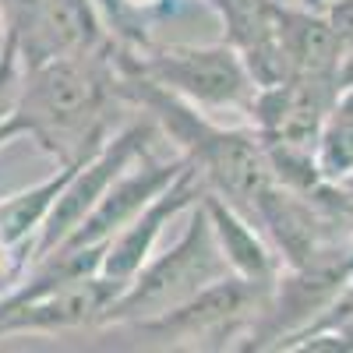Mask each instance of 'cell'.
<instances>
[{
	"label": "cell",
	"mask_w": 353,
	"mask_h": 353,
	"mask_svg": "<svg viewBox=\"0 0 353 353\" xmlns=\"http://www.w3.org/2000/svg\"><path fill=\"white\" fill-rule=\"evenodd\" d=\"M117 96L113 39L92 50L53 57L46 64L25 68V88L18 103L21 134L39 141L57 166L88 159L113 134L110 110Z\"/></svg>",
	"instance_id": "6da1fadb"
},
{
	"label": "cell",
	"mask_w": 353,
	"mask_h": 353,
	"mask_svg": "<svg viewBox=\"0 0 353 353\" xmlns=\"http://www.w3.org/2000/svg\"><path fill=\"white\" fill-rule=\"evenodd\" d=\"M113 61L131 74H141L166 88L170 96L194 106L198 113L230 117V124H248L258 85L248 74L241 53L223 43H141L124 46L113 39ZM223 124V121H219Z\"/></svg>",
	"instance_id": "7a4b0ae2"
},
{
	"label": "cell",
	"mask_w": 353,
	"mask_h": 353,
	"mask_svg": "<svg viewBox=\"0 0 353 353\" xmlns=\"http://www.w3.org/2000/svg\"><path fill=\"white\" fill-rule=\"evenodd\" d=\"M272 283H251L241 276H226L194 293L191 301L176 304L145 321L106 325V332L124 336L128 346L152 350H244L258 318L269 307Z\"/></svg>",
	"instance_id": "3957f363"
},
{
	"label": "cell",
	"mask_w": 353,
	"mask_h": 353,
	"mask_svg": "<svg viewBox=\"0 0 353 353\" xmlns=\"http://www.w3.org/2000/svg\"><path fill=\"white\" fill-rule=\"evenodd\" d=\"M226 276H233V272H230L226 254L216 241L209 212H205V205L198 198L191 205V219H188L184 233L176 237V244L159 254L152 251V258L124 283L117 301L106 307V318L99 329L124 325V321H145L163 311H173L176 304L191 301L194 293H201L205 286H212Z\"/></svg>",
	"instance_id": "277c9868"
},
{
	"label": "cell",
	"mask_w": 353,
	"mask_h": 353,
	"mask_svg": "<svg viewBox=\"0 0 353 353\" xmlns=\"http://www.w3.org/2000/svg\"><path fill=\"white\" fill-rule=\"evenodd\" d=\"M350 244L353 241L329 244L301 265H283L269 293V307L258 318L244 350H286L293 336L311 329L353 279Z\"/></svg>",
	"instance_id": "5b68a950"
},
{
	"label": "cell",
	"mask_w": 353,
	"mask_h": 353,
	"mask_svg": "<svg viewBox=\"0 0 353 353\" xmlns=\"http://www.w3.org/2000/svg\"><path fill=\"white\" fill-rule=\"evenodd\" d=\"M159 138H163V131L156 128V121L145 117V121H134V124H128L121 131H113L92 156L81 159L71 170V176L64 181V188H61V194H57L50 216L43 219V230L36 237L32 258L53 251L57 244H64L71 233L78 230V223L99 205V198L113 188L117 176H121L134 159H141Z\"/></svg>",
	"instance_id": "8992f818"
},
{
	"label": "cell",
	"mask_w": 353,
	"mask_h": 353,
	"mask_svg": "<svg viewBox=\"0 0 353 353\" xmlns=\"http://www.w3.org/2000/svg\"><path fill=\"white\" fill-rule=\"evenodd\" d=\"M124 286L110 276L96 272L74 279L68 286H57L39 297H28L21 304L0 307V339L8 336H57L78 329H99L106 307L117 301Z\"/></svg>",
	"instance_id": "52a82bcc"
},
{
	"label": "cell",
	"mask_w": 353,
	"mask_h": 353,
	"mask_svg": "<svg viewBox=\"0 0 353 353\" xmlns=\"http://www.w3.org/2000/svg\"><path fill=\"white\" fill-rule=\"evenodd\" d=\"M188 166H191V159L184 152L156 156V145H152L141 159H134L121 176H117L113 188L99 198V205L78 223V230L64 244H106L117 230L128 226L145 209V205H152Z\"/></svg>",
	"instance_id": "ba28073f"
},
{
	"label": "cell",
	"mask_w": 353,
	"mask_h": 353,
	"mask_svg": "<svg viewBox=\"0 0 353 353\" xmlns=\"http://www.w3.org/2000/svg\"><path fill=\"white\" fill-rule=\"evenodd\" d=\"M209 191L201 181V173L194 166H188L176 181L152 201V205H145V209L113 233V237L103 244V261H99V272L110 276L113 283H128L145 261L152 258L156 251V241H159V233L170 219H176L181 212H188L191 205Z\"/></svg>",
	"instance_id": "9c48e42d"
},
{
	"label": "cell",
	"mask_w": 353,
	"mask_h": 353,
	"mask_svg": "<svg viewBox=\"0 0 353 353\" xmlns=\"http://www.w3.org/2000/svg\"><path fill=\"white\" fill-rule=\"evenodd\" d=\"M201 205L209 212V223L216 230V241L226 254V265L233 276L251 279V283H276L283 261L276 254V248L269 244V237L261 233V226L254 219H248L241 209H233L230 201H223L216 191H205Z\"/></svg>",
	"instance_id": "30bf717a"
},
{
	"label": "cell",
	"mask_w": 353,
	"mask_h": 353,
	"mask_svg": "<svg viewBox=\"0 0 353 353\" xmlns=\"http://www.w3.org/2000/svg\"><path fill=\"white\" fill-rule=\"evenodd\" d=\"M279 39L290 74H321L336 78L339 64V36L321 11V4H304V0H283L279 8Z\"/></svg>",
	"instance_id": "8fae6325"
},
{
	"label": "cell",
	"mask_w": 353,
	"mask_h": 353,
	"mask_svg": "<svg viewBox=\"0 0 353 353\" xmlns=\"http://www.w3.org/2000/svg\"><path fill=\"white\" fill-rule=\"evenodd\" d=\"M78 163H68V166H57L46 181L32 184L28 191H18L11 198L0 201V244H8L11 251H18L25 261H32V251H36V237L43 230V219L50 216L57 194H61L64 181L71 176Z\"/></svg>",
	"instance_id": "7c38bea8"
},
{
	"label": "cell",
	"mask_w": 353,
	"mask_h": 353,
	"mask_svg": "<svg viewBox=\"0 0 353 353\" xmlns=\"http://www.w3.org/2000/svg\"><path fill=\"white\" fill-rule=\"evenodd\" d=\"M318 166L325 173V181L346 184L353 181V117L332 113V121L325 124L318 138Z\"/></svg>",
	"instance_id": "4fadbf2b"
},
{
	"label": "cell",
	"mask_w": 353,
	"mask_h": 353,
	"mask_svg": "<svg viewBox=\"0 0 353 353\" xmlns=\"http://www.w3.org/2000/svg\"><path fill=\"white\" fill-rule=\"evenodd\" d=\"M321 11L329 14L336 36H339V46L353 50V0H321Z\"/></svg>",
	"instance_id": "5bb4252c"
},
{
	"label": "cell",
	"mask_w": 353,
	"mask_h": 353,
	"mask_svg": "<svg viewBox=\"0 0 353 353\" xmlns=\"http://www.w3.org/2000/svg\"><path fill=\"white\" fill-rule=\"evenodd\" d=\"M336 85H339V92L353 85V50H343V53H339V64H336Z\"/></svg>",
	"instance_id": "9a60e30c"
},
{
	"label": "cell",
	"mask_w": 353,
	"mask_h": 353,
	"mask_svg": "<svg viewBox=\"0 0 353 353\" xmlns=\"http://www.w3.org/2000/svg\"><path fill=\"white\" fill-rule=\"evenodd\" d=\"M336 113H346V117H353V85L339 92V99H336Z\"/></svg>",
	"instance_id": "2e32d148"
},
{
	"label": "cell",
	"mask_w": 353,
	"mask_h": 353,
	"mask_svg": "<svg viewBox=\"0 0 353 353\" xmlns=\"http://www.w3.org/2000/svg\"><path fill=\"white\" fill-rule=\"evenodd\" d=\"M8 39H11V28H8V21H4V11H0V53H4Z\"/></svg>",
	"instance_id": "e0dca14e"
}]
</instances>
